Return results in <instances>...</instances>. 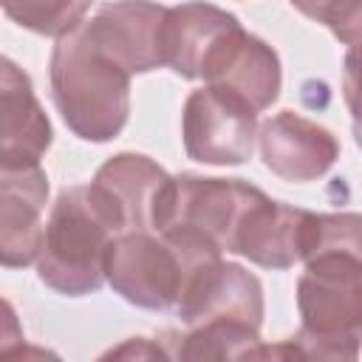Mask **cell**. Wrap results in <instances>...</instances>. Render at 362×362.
I'll use <instances>...</instances> for the list:
<instances>
[{"label":"cell","mask_w":362,"mask_h":362,"mask_svg":"<svg viewBox=\"0 0 362 362\" xmlns=\"http://www.w3.org/2000/svg\"><path fill=\"white\" fill-rule=\"evenodd\" d=\"M297 308L303 328L291 345L300 356L356 359L362 348V257L328 252L305 260Z\"/></svg>","instance_id":"277c9868"},{"label":"cell","mask_w":362,"mask_h":362,"mask_svg":"<svg viewBox=\"0 0 362 362\" xmlns=\"http://www.w3.org/2000/svg\"><path fill=\"white\" fill-rule=\"evenodd\" d=\"M308 215V209L272 201L263 192L243 215L229 252H238L266 269H288L303 260Z\"/></svg>","instance_id":"4fadbf2b"},{"label":"cell","mask_w":362,"mask_h":362,"mask_svg":"<svg viewBox=\"0 0 362 362\" xmlns=\"http://www.w3.org/2000/svg\"><path fill=\"white\" fill-rule=\"evenodd\" d=\"M322 23L331 28V34L339 42L345 45L362 42V0H334Z\"/></svg>","instance_id":"ffe728a7"},{"label":"cell","mask_w":362,"mask_h":362,"mask_svg":"<svg viewBox=\"0 0 362 362\" xmlns=\"http://www.w3.org/2000/svg\"><path fill=\"white\" fill-rule=\"evenodd\" d=\"M173 311L187 328L218 320L260 328L263 288L255 274H249L238 263H223L218 257L192 274Z\"/></svg>","instance_id":"52a82bcc"},{"label":"cell","mask_w":362,"mask_h":362,"mask_svg":"<svg viewBox=\"0 0 362 362\" xmlns=\"http://www.w3.org/2000/svg\"><path fill=\"white\" fill-rule=\"evenodd\" d=\"M107 356H170V354L161 351L158 345H147V339H130L127 345L110 351Z\"/></svg>","instance_id":"44dd1931"},{"label":"cell","mask_w":362,"mask_h":362,"mask_svg":"<svg viewBox=\"0 0 362 362\" xmlns=\"http://www.w3.org/2000/svg\"><path fill=\"white\" fill-rule=\"evenodd\" d=\"M167 8L150 0L107 3L90 23H82L85 34L130 74H147L164 65L161 25Z\"/></svg>","instance_id":"ba28073f"},{"label":"cell","mask_w":362,"mask_h":362,"mask_svg":"<svg viewBox=\"0 0 362 362\" xmlns=\"http://www.w3.org/2000/svg\"><path fill=\"white\" fill-rule=\"evenodd\" d=\"M51 96L62 122L85 141H110L130 113V71L79 25L51 54Z\"/></svg>","instance_id":"7a4b0ae2"},{"label":"cell","mask_w":362,"mask_h":362,"mask_svg":"<svg viewBox=\"0 0 362 362\" xmlns=\"http://www.w3.org/2000/svg\"><path fill=\"white\" fill-rule=\"evenodd\" d=\"M130 232L119 201L96 181L62 189L45 223L37 272L40 280L68 297L96 291L107 274L110 243Z\"/></svg>","instance_id":"6da1fadb"},{"label":"cell","mask_w":362,"mask_h":362,"mask_svg":"<svg viewBox=\"0 0 362 362\" xmlns=\"http://www.w3.org/2000/svg\"><path fill=\"white\" fill-rule=\"evenodd\" d=\"M331 3H334V0H291V6H294L297 11H303L305 17H311V20H317V23H322V17H325V11H328Z\"/></svg>","instance_id":"7402d4cb"},{"label":"cell","mask_w":362,"mask_h":362,"mask_svg":"<svg viewBox=\"0 0 362 362\" xmlns=\"http://www.w3.org/2000/svg\"><path fill=\"white\" fill-rule=\"evenodd\" d=\"M218 257L221 249L187 226H170L158 238L133 229L110 243L105 274L127 303L158 311L175 308L192 274Z\"/></svg>","instance_id":"3957f363"},{"label":"cell","mask_w":362,"mask_h":362,"mask_svg":"<svg viewBox=\"0 0 362 362\" xmlns=\"http://www.w3.org/2000/svg\"><path fill=\"white\" fill-rule=\"evenodd\" d=\"M280 59L269 42L235 28L209 57L204 82L243 99L252 110H266L280 93Z\"/></svg>","instance_id":"30bf717a"},{"label":"cell","mask_w":362,"mask_h":362,"mask_svg":"<svg viewBox=\"0 0 362 362\" xmlns=\"http://www.w3.org/2000/svg\"><path fill=\"white\" fill-rule=\"evenodd\" d=\"M342 96L351 110L354 122V139L362 147V42L351 45L345 54V68H342Z\"/></svg>","instance_id":"d6986e66"},{"label":"cell","mask_w":362,"mask_h":362,"mask_svg":"<svg viewBox=\"0 0 362 362\" xmlns=\"http://www.w3.org/2000/svg\"><path fill=\"white\" fill-rule=\"evenodd\" d=\"M0 110L3 170L40 164L51 147V122L31 90V79L11 59H3L0 71Z\"/></svg>","instance_id":"5bb4252c"},{"label":"cell","mask_w":362,"mask_h":362,"mask_svg":"<svg viewBox=\"0 0 362 362\" xmlns=\"http://www.w3.org/2000/svg\"><path fill=\"white\" fill-rule=\"evenodd\" d=\"M240 28L238 17L212 3H181L167 8L161 25L164 65L184 79H204L215 48Z\"/></svg>","instance_id":"7c38bea8"},{"label":"cell","mask_w":362,"mask_h":362,"mask_svg":"<svg viewBox=\"0 0 362 362\" xmlns=\"http://www.w3.org/2000/svg\"><path fill=\"white\" fill-rule=\"evenodd\" d=\"M48 175L40 164L0 173V260L6 269L28 266L42 246V209Z\"/></svg>","instance_id":"8fae6325"},{"label":"cell","mask_w":362,"mask_h":362,"mask_svg":"<svg viewBox=\"0 0 362 362\" xmlns=\"http://www.w3.org/2000/svg\"><path fill=\"white\" fill-rule=\"evenodd\" d=\"M263 192L240 178H201V175H175L158 218V229L187 226L209 238L221 252L232 246V238L249 212V206Z\"/></svg>","instance_id":"5b68a950"},{"label":"cell","mask_w":362,"mask_h":362,"mask_svg":"<svg viewBox=\"0 0 362 362\" xmlns=\"http://www.w3.org/2000/svg\"><path fill=\"white\" fill-rule=\"evenodd\" d=\"M181 342L170 351V356L178 359H238V356H255L260 348V328H252L246 322H204L192 325Z\"/></svg>","instance_id":"2e32d148"},{"label":"cell","mask_w":362,"mask_h":362,"mask_svg":"<svg viewBox=\"0 0 362 362\" xmlns=\"http://www.w3.org/2000/svg\"><path fill=\"white\" fill-rule=\"evenodd\" d=\"M257 141L263 164L283 181H314L325 175L339 158L337 136L291 110H283L263 122Z\"/></svg>","instance_id":"9c48e42d"},{"label":"cell","mask_w":362,"mask_h":362,"mask_svg":"<svg viewBox=\"0 0 362 362\" xmlns=\"http://www.w3.org/2000/svg\"><path fill=\"white\" fill-rule=\"evenodd\" d=\"M181 136L187 156L201 164H243L255 150L257 110L206 85L187 96Z\"/></svg>","instance_id":"8992f818"},{"label":"cell","mask_w":362,"mask_h":362,"mask_svg":"<svg viewBox=\"0 0 362 362\" xmlns=\"http://www.w3.org/2000/svg\"><path fill=\"white\" fill-rule=\"evenodd\" d=\"M93 181L119 201L130 232L158 229V218H161L173 175H167L156 161L139 153H119L96 170Z\"/></svg>","instance_id":"9a60e30c"},{"label":"cell","mask_w":362,"mask_h":362,"mask_svg":"<svg viewBox=\"0 0 362 362\" xmlns=\"http://www.w3.org/2000/svg\"><path fill=\"white\" fill-rule=\"evenodd\" d=\"M345 252L362 257V215L359 212H334V215H308L303 260L317 255Z\"/></svg>","instance_id":"ac0fdd59"},{"label":"cell","mask_w":362,"mask_h":362,"mask_svg":"<svg viewBox=\"0 0 362 362\" xmlns=\"http://www.w3.org/2000/svg\"><path fill=\"white\" fill-rule=\"evenodd\" d=\"M3 11L23 28L42 37H65L76 31L90 8V0H0Z\"/></svg>","instance_id":"e0dca14e"}]
</instances>
